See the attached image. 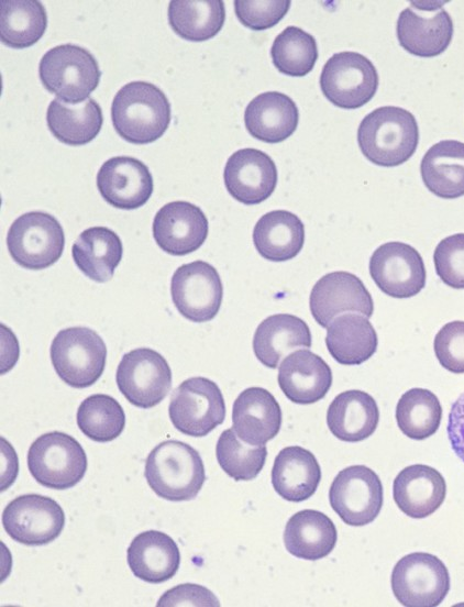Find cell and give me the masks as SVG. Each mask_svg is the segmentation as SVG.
I'll use <instances>...</instances> for the list:
<instances>
[{
  "instance_id": "6da1fadb",
  "label": "cell",
  "mask_w": 464,
  "mask_h": 607,
  "mask_svg": "<svg viewBox=\"0 0 464 607\" xmlns=\"http://www.w3.org/2000/svg\"><path fill=\"white\" fill-rule=\"evenodd\" d=\"M172 117L165 93L147 81H131L115 93L111 120L115 132L133 144H147L159 139Z\"/></svg>"
},
{
  "instance_id": "7a4b0ae2",
  "label": "cell",
  "mask_w": 464,
  "mask_h": 607,
  "mask_svg": "<svg viewBox=\"0 0 464 607\" xmlns=\"http://www.w3.org/2000/svg\"><path fill=\"white\" fill-rule=\"evenodd\" d=\"M419 128L408 110L385 106L364 117L357 130L362 154L378 166L394 167L407 162L416 152Z\"/></svg>"
},
{
  "instance_id": "3957f363",
  "label": "cell",
  "mask_w": 464,
  "mask_h": 607,
  "mask_svg": "<svg viewBox=\"0 0 464 607\" xmlns=\"http://www.w3.org/2000/svg\"><path fill=\"white\" fill-rule=\"evenodd\" d=\"M144 476L158 497L186 501L199 494L206 481V471L200 454L191 445L166 440L150 452Z\"/></svg>"
},
{
  "instance_id": "277c9868",
  "label": "cell",
  "mask_w": 464,
  "mask_h": 607,
  "mask_svg": "<svg viewBox=\"0 0 464 607\" xmlns=\"http://www.w3.org/2000/svg\"><path fill=\"white\" fill-rule=\"evenodd\" d=\"M38 75L45 89L58 99L80 103L97 88L101 70L88 49L75 44H62L43 55Z\"/></svg>"
},
{
  "instance_id": "5b68a950",
  "label": "cell",
  "mask_w": 464,
  "mask_h": 607,
  "mask_svg": "<svg viewBox=\"0 0 464 607\" xmlns=\"http://www.w3.org/2000/svg\"><path fill=\"white\" fill-rule=\"evenodd\" d=\"M106 360L103 340L86 327L63 329L51 344V361L55 372L74 388L93 385L103 373Z\"/></svg>"
},
{
  "instance_id": "8992f818",
  "label": "cell",
  "mask_w": 464,
  "mask_h": 607,
  "mask_svg": "<svg viewBox=\"0 0 464 607\" xmlns=\"http://www.w3.org/2000/svg\"><path fill=\"white\" fill-rule=\"evenodd\" d=\"M27 468L38 484L53 489H68L85 476L87 456L75 438L52 431L40 435L31 444Z\"/></svg>"
},
{
  "instance_id": "52a82bcc",
  "label": "cell",
  "mask_w": 464,
  "mask_h": 607,
  "mask_svg": "<svg viewBox=\"0 0 464 607\" xmlns=\"http://www.w3.org/2000/svg\"><path fill=\"white\" fill-rule=\"evenodd\" d=\"M7 246L20 266L43 269L62 256L65 234L55 217L43 211H31L13 221L7 234Z\"/></svg>"
},
{
  "instance_id": "ba28073f",
  "label": "cell",
  "mask_w": 464,
  "mask_h": 607,
  "mask_svg": "<svg viewBox=\"0 0 464 607\" xmlns=\"http://www.w3.org/2000/svg\"><path fill=\"white\" fill-rule=\"evenodd\" d=\"M168 415L179 432L205 437L224 421V398L213 380L201 376L190 377L173 391Z\"/></svg>"
},
{
  "instance_id": "9c48e42d",
  "label": "cell",
  "mask_w": 464,
  "mask_h": 607,
  "mask_svg": "<svg viewBox=\"0 0 464 607\" xmlns=\"http://www.w3.org/2000/svg\"><path fill=\"white\" fill-rule=\"evenodd\" d=\"M320 88L332 104L353 110L366 104L378 88V74L373 63L356 52L333 54L320 75Z\"/></svg>"
},
{
  "instance_id": "30bf717a",
  "label": "cell",
  "mask_w": 464,
  "mask_h": 607,
  "mask_svg": "<svg viewBox=\"0 0 464 607\" xmlns=\"http://www.w3.org/2000/svg\"><path fill=\"white\" fill-rule=\"evenodd\" d=\"M391 589L406 607L440 605L450 589V575L435 555L413 552L400 559L391 573Z\"/></svg>"
},
{
  "instance_id": "8fae6325",
  "label": "cell",
  "mask_w": 464,
  "mask_h": 607,
  "mask_svg": "<svg viewBox=\"0 0 464 607\" xmlns=\"http://www.w3.org/2000/svg\"><path fill=\"white\" fill-rule=\"evenodd\" d=\"M115 382L132 405L148 409L158 405L170 390L172 369L162 354L139 347L122 356Z\"/></svg>"
},
{
  "instance_id": "7c38bea8",
  "label": "cell",
  "mask_w": 464,
  "mask_h": 607,
  "mask_svg": "<svg viewBox=\"0 0 464 607\" xmlns=\"http://www.w3.org/2000/svg\"><path fill=\"white\" fill-rule=\"evenodd\" d=\"M329 500L332 509L350 526H365L376 519L383 506V485L365 465H351L334 477Z\"/></svg>"
},
{
  "instance_id": "4fadbf2b",
  "label": "cell",
  "mask_w": 464,
  "mask_h": 607,
  "mask_svg": "<svg viewBox=\"0 0 464 607\" xmlns=\"http://www.w3.org/2000/svg\"><path fill=\"white\" fill-rule=\"evenodd\" d=\"M170 295L183 317L192 322H207L220 310L223 285L211 264L195 261L175 271L170 280Z\"/></svg>"
},
{
  "instance_id": "5bb4252c",
  "label": "cell",
  "mask_w": 464,
  "mask_h": 607,
  "mask_svg": "<svg viewBox=\"0 0 464 607\" xmlns=\"http://www.w3.org/2000/svg\"><path fill=\"white\" fill-rule=\"evenodd\" d=\"M2 526L9 537L19 543L44 545L62 533L65 514L51 497L26 494L14 498L5 506Z\"/></svg>"
},
{
  "instance_id": "9a60e30c",
  "label": "cell",
  "mask_w": 464,
  "mask_h": 607,
  "mask_svg": "<svg viewBox=\"0 0 464 607\" xmlns=\"http://www.w3.org/2000/svg\"><path fill=\"white\" fill-rule=\"evenodd\" d=\"M369 274L376 286L394 298H410L426 285V267L420 253L402 242L378 246L369 260Z\"/></svg>"
},
{
  "instance_id": "2e32d148",
  "label": "cell",
  "mask_w": 464,
  "mask_h": 607,
  "mask_svg": "<svg viewBox=\"0 0 464 607\" xmlns=\"http://www.w3.org/2000/svg\"><path fill=\"white\" fill-rule=\"evenodd\" d=\"M309 308L312 317L323 328L346 312H360L371 318L374 311L373 298L354 274L338 271L325 274L312 287L309 297Z\"/></svg>"
},
{
  "instance_id": "e0dca14e",
  "label": "cell",
  "mask_w": 464,
  "mask_h": 607,
  "mask_svg": "<svg viewBox=\"0 0 464 607\" xmlns=\"http://www.w3.org/2000/svg\"><path fill=\"white\" fill-rule=\"evenodd\" d=\"M396 34L400 46L418 57L442 54L453 36V22L442 8L411 5L399 13Z\"/></svg>"
},
{
  "instance_id": "ac0fdd59",
  "label": "cell",
  "mask_w": 464,
  "mask_h": 607,
  "mask_svg": "<svg viewBox=\"0 0 464 607\" xmlns=\"http://www.w3.org/2000/svg\"><path fill=\"white\" fill-rule=\"evenodd\" d=\"M153 236L166 253L183 256L197 251L209 232L203 211L188 201H172L163 206L153 220Z\"/></svg>"
},
{
  "instance_id": "d6986e66",
  "label": "cell",
  "mask_w": 464,
  "mask_h": 607,
  "mask_svg": "<svg viewBox=\"0 0 464 607\" xmlns=\"http://www.w3.org/2000/svg\"><path fill=\"white\" fill-rule=\"evenodd\" d=\"M277 178V168L270 156L252 147L234 152L223 172L228 192L244 205H257L269 198Z\"/></svg>"
},
{
  "instance_id": "ffe728a7",
  "label": "cell",
  "mask_w": 464,
  "mask_h": 607,
  "mask_svg": "<svg viewBox=\"0 0 464 607\" xmlns=\"http://www.w3.org/2000/svg\"><path fill=\"white\" fill-rule=\"evenodd\" d=\"M97 187L112 207L132 210L147 202L153 192V177L137 158L115 156L106 161L97 174Z\"/></svg>"
},
{
  "instance_id": "44dd1931",
  "label": "cell",
  "mask_w": 464,
  "mask_h": 607,
  "mask_svg": "<svg viewBox=\"0 0 464 607\" xmlns=\"http://www.w3.org/2000/svg\"><path fill=\"white\" fill-rule=\"evenodd\" d=\"M277 380L290 401L310 405L321 400L329 391L332 371L318 354L300 350L290 353L280 363Z\"/></svg>"
},
{
  "instance_id": "7402d4cb",
  "label": "cell",
  "mask_w": 464,
  "mask_h": 607,
  "mask_svg": "<svg viewBox=\"0 0 464 607\" xmlns=\"http://www.w3.org/2000/svg\"><path fill=\"white\" fill-rule=\"evenodd\" d=\"M281 427V409L265 388L248 387L233 402L232 429L244 442L262 445L274 439Z\"/></svg>"
},
{
  "instance_id": "603a6c76",
  "label": "cell",
  "mask_w": 464,
  "mask_h": 607,
  "mask_svg": "<svg viewBox=\"0 0 464 607\" xmlns=\"http://www.w3.org/2000/svg\"><path fill=\"white\" fill-rule=\"evenodd\" d=\"M446 484L435 468L413 464L398 473L393 484V496L398 508L416 519L432 515L444 501Z\"/></svg>"
},
{
  "instance_id": "cb8c5ba5",
  "label": "cell",
  "mask_w": 464,
  "mask_h": 607,
  "mask_svg": "<svg viewBox=\"0 0 464 607\" xmlns=\"http://www.w3.org/2000/svg\"><path fill=\"white\" fill-rule=\"evenodd\" d=\"M126 559L134 576L151 584H159L177 573L180 552L168 534L148 530L139 533L131 541Z\"/></svg>"
},
{
  "instance_id": "d4e9b609",
  "label": "cell",
  "mask_w": 464,
  "mask_h": 607,
  "mask_svg": "<svg viewBox=\"0 0 464 607\" xmlns=\"http://www.w3.org/2000/svg\"><path fill=\"white\" fill-rule=\"evenodd\" d=\"M299 112L295 101L285 93L267 91L250 101L244 111V124L255 139L279 143L297 129Z\"/></svg>"
},
{
  "instance_id": "484cf974",
  "label": "cell",
  "mask_w": 464,
  "mask_h": 607,
  "mask_svg": "<svg viewBox=\"0 0 464 607\" xmlns=\"http://www.w3.org/2000/svg\"><path fill=\"white\" fill-rule=\"evenodd\" d=\"M320 481V465L309 450L291 445L276 455L272 468V485L285 500L299 503L310 498Z\"/></svg>"
},
{
  "instance_id": "4316f807",
  "label": "cell",
  "mask_w": 464,
  "mask_h": 607,
  "mask_svg": "<svg viewBox=\"0 0 464 607\" xmlns=\"http://www.w3.org/2000/svg\"><path fill=\"white\" fill-rule=\"evenodd\" d=\"M311 332L301 318L289 313H277L264 319L255 330L253 351L266 367L276 368L279 361L298 347H310Z\"/></svg>"
},
{
  "instance_id": "83f0119b",
  "label": "cell",
  "mask_w": 464,
  "mask_h": 607,
  "mask_svg": "<svg viewBox=\"0 0 464 607\" xmlns=\"http://www.w3.org/2000/svg\"><path fill=\"white\" fill-rule=\"evenodd\" d=\"M376 400L367 393L352 389L339 394L327 410V424L341 441L358 442L371 437L378 424Z\"/></svg>"
},
{
  "instance_id": "f1b7e54d",
  "label": "cell",
  "mask_w": 464,
  "mask_h": 607,
  "mask_svg": "<svg viewBox=\"0 0 464 607\" xmlns=\"http://www.w3.org/2000/svg\"><path fill=\"white\" fill-rule=\"evenodd\" d=\"M338 532L332 520L321 511L303 509L292 515L284 530L287 551L309 561L320 560L334 549Z\"/></svg>"
},
{
  "instance_id": "f546056e",
  "label": "cell",
  "mask_w": 464,
  "mask_h": 607,
  "mask_svg": "<svg viewBox=\"0 0 464 607\" xmlns=\"http://www.w3.org/2000/svg\"><path fill=\"white\" fill-rule=\"evenodd\" d=\"M420 172L433 195L444 199L464 196V143L443 140L433 144L422 157Z\"/></svg>"
},
{
  "instance_id": "4dcf8cb0",
  "label": "cell",
  "mask_w": 464,
  "mask_h": 607,
  "mask_svg": "<svg viewBox=\"0 0 464 607\" xmlns=\"http://www.w3.org/2000/svg\"><path fill=\"white\" fill-rule=\"evenodd\" d=\"M253 243L262 257L285 262L297 256L305 243V225L292 212L273 210L262 216L253 230Z\"/></svg>"
},
{
  "instance_id": "1f68e13d",
  "label": "cell",
  "mask_w": 464,
  "mask_h": 607,
  "mask_svg": "<svg viewBox=\"0 0 464 607\" xmlns=\"http://www.w3.org/2000/svg\"><path fill=\"white\" fill-rule=\"evenodd\" d=\"M122 253L121 239L106 227L86 229L71 246V256L76 266L97 283L111 279L122 258Z\"/></svg>"
},
{
  "instance_id": "d6a6232c",
  "label": "cell",
  "mask_w": 464,
  "mask_h": 607,
  "mask_svg": "<svg viewBox=\"0 0 464 607\" xmlns=\"http://www.w3.org/2000/svg\"><path fill=\"white\" fill-rule=\"evenodd\" d=\"M378 339L365 316L345 313L327 329L325 345L331 356L342 365H360L376 352Z\"/></svg>"
},
{
  "instance_id": "836d02e7",
  "label": "cell",
  "mask_w": 464,
  "mask_h": 607,
  "mask_svg": "<svg viewBox=\"0 0 464 607\" xmlns=\"http://www.w3.org/2000/svg\"><path fill=\"white\" fill-rule=\"evenodd\" d=\"M46 122L51 133L67 145H85L100 132L103 118L92 98L80 103H67L55 98L48 104Z\"/></svg>"
},
{
  "instance_id": "e575fe53",
  "label": "cell",
  "mask_w": 464,
  "mask_h": 607,
  "mask_svg": "<svg viewBox=\"0 0 464 607\" xmlns=\"http://www.w3.org/2000/svg\"><path fill=\"white\" fill-rule=\"evenodd\" d=\"M168 23L174 32L187 41L202 42L214 37L225 20L222 0H172Z\"/></svg>"
},
{
  "instance_id": "d590c367",
  "label": "cell",
  "mask_w": 464,
  "mask_h": 607,
  "mask_svg": "<svg viewBox=\"0 0 464 607\" xmlns=\"http://www.w3.org/2000/svg\"><path fill=\"white\" fill-rule=\"evenodd\" d=\"M46 27L47 14L40 1H0V37L7 46L30 47L43 36Z\"/></svg>"
},
{
  "instance_id": "8d00e7d4",
  "label": "cell",
  "mask_w": 464,
  "mask_h": 607,
  "mask_svg": "<svg viewBox=\"0 0 464 607\" xmlns=\"http://www.w3.org/2000/svg\"><path fill=\"white\" fill-rule=\"evenodd\" d=\"M441 419V404L429 389L411 388L402 394L397 402V424L410 439L424 440L433 435L440 427Z\"/></svg>"
},
{
  "instance_id": "74e56055",
  "label": "cell",
  "mask_w": 464,
  "mask_h": 607,
  "mask_svg": "<svg viewBox=\"0 0 464 607\" xmlns=\"http://www.w3.org/2000/svg\"><path fill=\"white\" fill-rule=\"evenodd\" d=\"M80 431L96 442L117 439L125 427V413L113 397L95 394L81 401L76 415Z\"/></svg>"
},
{
  "instance_id": "f35d334b",
  "label": "cell",
  "mask_w": 464,
  "mask_h": 607,
  "mask_svg": "<svg viewBox=\"0 0 464 607\" xmlns=\"http://www.w3.org/2000/svg\"><path fill=\"white\" fill-rule=\"evenodd\" d=\"M270 57L281 74L302 77L312 70L317 62V42L308 32L291 25L275 37Z\"/></svg>"
},
{
  "instance_id": "ab89813d",
  "label": "cell",
  "mask_w": 464,
  "mask_h": 607,
  "mask_svg": "<svg viewBox=\"0 0 464 607\" xmlns=\"http://www.w3.org/2000/svg\"><path fill=\"white\" fill-rule=\"evenodd\" d=\"M216 455L220 467L230 477L235 481H251L263 470L267 449L265 444H248L233 429H227L218 439Z\"/></svg>"
},
{
  "instance_id": "60d3db41",
  "label": "cell",
  "mask_w": 464,
  "mask_h": 607,
  "mask_svg": "<svg viewBox=\"0 0 464 607\" xmlns=\"http://www.w3.org/2000/svg\"><path fill=\"white\" fill-rule=\"evenodd\" d=\"M440 279L455 289H464V233H455L439 242L433 253Z\"/></svg>"
},
{
  "instance_id": "b9f144b4",
  "label": "cell",
  "mask_w": 464,
  "mask_h": 607,
  "mask_svg": "<svg viewBox=\"0 0 464 607\" xmlns=\"http://www.w3.org/2000/svg\"><path fill=\"white\" fill-rule=\"evenodd\" d=\"M289 0H235L239 21L253 31H264L276 25L288 12Z\"/></svg>"
},
{
  "instance_id": "7bdbcfd3",
  "label": "cell",
  "mask_w": 464,
  "mask_h": 607,
  "mask_svg": "<svg viewBox=\"0 0 464 607\" xmlns=\"http://www.w3.org/2000/svg\"><path fill=\"white\" fill-rule=\"evenodd\" d=\"M434 353L439 363L454 374L464 373V321H451L435 334Z\"/></svg>"
},
{
  "instance_id": "ee69618b",
  "label": "cell",
  "mask_w": 464,
  "mask_h": 607,
  "mask_svg": "<svg viewBox=\"0 0 464 607\" xmlns=\"http://www.w3.org/2000/svg\"><path fill=\"white\" fill-rule=\"evenodd\" d=\"M157 607L173 606H220L219 599L207 587L197 584H180L165 592Z\"/></svg>"
},
{
  "instance_id": "f6af8a7d",
  "label": "cell",
  "mask_w": 464,
  "mask_h": 607,
  "mask_svg": "<svg viewBox=\"0 0 464 607\" xmlns=\"http://www.w3.org/2000/svg\"><path fill=\"white\" fill-rule=\"evenodd\" d=\"M448 435L453 451L464 462V393L451 407Z\"/></svg>"
}]
</instances>
